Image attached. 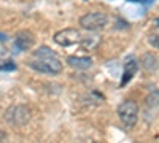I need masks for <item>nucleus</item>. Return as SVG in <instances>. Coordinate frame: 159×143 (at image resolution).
Masks as SVG:
<instances>
[{
  "label": "nucleus",
  "mask_w": 159,
  "mask_h": 143,
  "mask_svg": "<svg viewBox=\"0 0 159 143\" xmlns=\"http://www.w3.org/2000/svg\"><path fill=\"white\" fill-rule=\"evenodd\" d=\"M30 69L42 72V73H49V75H57L62 72V62L57 59V56H45V57H38V60L29 62Z\"/></svg>",
  "instance_id": "1"
},
{
  "label": "nucleus",
  "mask_w": 159,
  "mask_h": 143,
  "mask_svg": "<svg viewBox=\"0 0 159 143\" xmlns=\"http://www.w3.org/2000/svg\"><path fill=\"white\" fill-rule=\"evenodd\" d=\"M118 116L126 127H134L139 119V105L134 100H124L118 107Z\"/></svg>",
  "instance_id": "2"
},
{
  "label": "nucleus",
  "mask_w": 159,
  "mask_h": 143,
  "mask_svg": "<svg viewBox=\"0 0 159 143\" xmlns=\"http://www.w3.org/2000/svg\"><path fill=\"white\" fill-rule=\"evenodd\" d=\"M108 22V16L100 11H92L80 18V25L84 30H100Z\"/></svg>",
  "instance_id": "3"
},
{
  "label": "nucleus",
  "mask_w": 159,
  "mask_h": 143,
  "mask_svg": "<svg viewBox=\"0 0 159 143\" xmlns=\"http://www.w3.org/2000/svg\"><path fill=\"white\" fill-rule=\"evenodd\" d=\"M5 119L13 126H22L30 119V110L25 105H15L10 107L5 113Z\"/></svg>",
  "instance_id": "4"
},
{
  "label": "nucleus",
  "mask_w": 159,
  "mask_h": 143,
  "mask_svg": "<svg viewBox=\"0 0 159 143\" xmlns=\"http://www.w3.org/2000/svg\"><path fill=\"white\" fill-rule=\"evenodd\" d=\"M81 35L76 29H64L54 34V42L59 46H73V45H80L81 42Z\"/></svg>",
  "instance_id": "5"
},
{
  "label": "nucleus",
  "mask_w": 159,
  "mask_h": 143,
  "mask_svg": "<svg viewBox=\"0 0 159 143\" xmlns=\"http://www.w3.org/2000/svg\"><path fill=\"white\" fill-rule=\"evenodd\" d=\"M15 45L19 51H27L32 48L34 45V35L29 30H21L16 37H15Z\"/></svg>",
  "instance_id": "6"
},
{
  "label": "nucleus",
  "mask_w": 159,
  "mask_h": 143,
  "mask_svg": "<svg viewBox=\"0 0 159 143\" xmlns=\"http://www.w3.org/2000/svg\"><path fill=\"white\" fill-rule=\"evenodd\" d=\"M139 70V64L134 57H129V60H126V65H124V73H123V80H121V84L119 86H126L132 78H134V75L137 73Z\"/></svg>",
  "instance_id": "7"
},
{
  "label": "nucleus",
  "mask_w": 159,
  "mask_h": 143,
  "mask_svg": "<svg viewBox=\"0 0 159 143\" xmlns=\"http://www.w3.org/2000/svg\"><path fill=\"white\" fill-rule=\"evenodd\" d=\"M67 64L75 69V70H86L92 65V59L91 57H84V56H69L67 57Z\"/></svg>",
  "instance_id": "8"
},
{
  "label": "nucleus",
  "mask_w": 159,
  "mask_h": 143,
  "mask_svg": "<svg viewBox=\"0 0 159 143\" xmlns=\"http://www.w3.org/2000/svg\"><path fill=\"white\" fill-rule=\"evenodd\" d=\"M140 65L147 70L148 73H153L157 70V56L153 53H145L140 57Z\"/></svg>",
  "instance_id": "9"
},
{
  "label": "nucleus",
  "mask_w": 159,
  "mask_h": 143,
  "mask_svg": "<svg viewBox=\"0 0 159 143\" xmlns=\"http://www.w3.org/2000/svg\"><path fill=\"white\" fill-rule=\"evenodd\" d=\"M80 45H81L86 51H89V49H92L94 46H97V45H99V37H97V35H94L92 38H81Z\"/></svg>",
  "instance_id": "10"
},
{
  "label": "nucleus",
  "mask_w": 159,
  "mask_h": 143,
  "mask_svg": "<svg viewBox=\"0 0 159 143\" xmlns=\"http://www.w3.org/2000/svg\"><path fill=\"white\" fill-rule=\"evenodd\" d=\"M15 69H16V65L13 62H10V60L5 64V65H0V70H15Z\"/></svg>",
  "instance_id": "11"
},
{
  "label": "nucleus",
  "mask_w": 159,
  "mask_h": 143,
  "mask_svg": "<svg viewBox=\"0 0 159 143\" xmlns=\"http://www.w3.org/2000/svg\"><path fill=\"white\" fill-rule=\"evenodd\" d=\"M150 43H151L154 48H157V34H154V35H150Z\"/></svg>",
  "instance_id": "12"
},
{
  "label": "nucleus",
  "mask_w": 159,
  "mask_h": 143,
  "mask_svg": "<svg viewBox=\"0 0 159 143\" xmlns=\"http://www.w3.org/2000/svg\"><path fill=\"white\" fill-rule=\"evenodd\" d=\"M7 141V132L0 131V143H5Z\"/></svg>",
  "instance_id": "13"
},
{
  "label": "nucleus",
  "mask_w": 159,
  "mask_h": 143,
  "mask_svg": "<svg viewBox=\"0 0 159 143\" xmlns=\"http://www.w3.org/2000/svg\"><path fill=\"white\" fill-rule=\"evenodd\" d=\"M140 2H143V3H147V5H150V3H153L154 0H140Z\"/></svg>",
  "instance_id": "14"
},
{
  "label": "nucleus",
  "mask_w": 159,
  "mask_h": 143,
  "mask_svg": "<svg viewBox=\"0 0 159 143\" xmlns=\"http://www.w3.org/2000/svg\"><path fill=\"white\" fill-rule=\"evenodd\" d=\"M0 40H7V37H5L3 34H0Z\"/></svg>",
  "instance_id": "15"
}]
</instances>
